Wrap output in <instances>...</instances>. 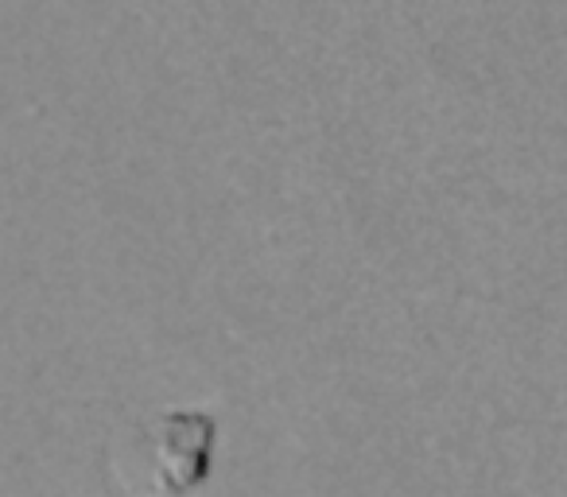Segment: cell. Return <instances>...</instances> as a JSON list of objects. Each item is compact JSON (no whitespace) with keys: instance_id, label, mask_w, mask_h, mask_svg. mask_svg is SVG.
I'll return each mask as SVG.
<instances>
[{"instance_id":"obj_1","label":"cell","mask_w":567,"mask_h":497,"mask_svg":"<svg viewBox=\"0 0 567 497\" xmlns=\"http://www.w3.org/2000/svg\"><path fill=\"white\" fill-rule=\"evenodd\" d=\"M214 420L198 408L152 416L121 455V486L136 497H187L210 474Z\"/></svg>"}]
</instances>
